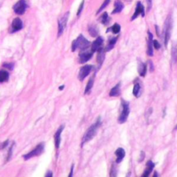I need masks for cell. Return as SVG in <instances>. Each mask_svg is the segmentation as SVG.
<instances>
[{"label":"cell","instance_id":"cell-33","mask_svg":"<svg viewBox=\"0 0 177 177\" xmlns=\"http://www.w3.org/2000/svg\"><path fill=\"white\" fill-rule=\"evenodd\" d=\"M153 46L156 49H159L160 47H161V45H160V43L158 42V41H156V40L153 41Z\"/></svg>","mask_w":177,"mask_h":177},{"label":"cell","instance_id":"cell-25","mask_svg":"<svg viewBox=\"0 0 177 177\" xmlns=\"http://www.w3.org/2000/svg\"><path fill=\"white\" fill-rule=\"evenodd\" d=\"M133 94L136 97H139L141 95V86L138 83H136L133 89Z\"/></svg>","mask_w":177,"mask_h":177},{"label":"cell","instance_id":"cell-8","mask_svg":"<svg viewBox=\"0 0 177 177\" xmlns=\"http://www.w3.org/2000/svg\"><path fill=\"white\" fill-rule=\"evenodd\" d=\"M26 4L24 0H19L13 6V10L15 12V13L18 15H23L26 11Z\"/></svg>","mask_w":177,"mask_h":177},{"label":"cell","instance_id":"cell-26","mask_svg":"<svg viewBox=\"0 0 177 177\" xmlns=\"http://www.w3.org/2000/svg\"><path fill=\"white\" fill-rule=\"evenodd\" d=\"M89 33L92 37H96L98 34V29L95 25H91L89 27Z\"/></svg>","mask_w":177,"mask_h":177},{"label":"cell","instance_id":"cell-13","mask_svg":"<svg viewBox=\"0 0 177 177\" xmlns=\"http://www.w3.org/2000/svg\"><path fill=\"white\" fill-rule=\"evenodd\" d=\"M103 42H104V40H103V38L101 37H98L96 41H94L93 42L92 45H91V51L94 53L96 52H98L100 49H101L103 45Z\"/></svg>","mask_w":177,"mask_h":177},{"label":"cell","instance_id":"cell-19","mask_svg":"<svg viewBox=\"0 0 177 177\" xmlns=\"http://www.w3.org/2000/svg\"><path fill=\"white\" fill-rule=\"evenodd\" d=\"M138 74L141 76H145L147 73V65L143 62H139L138 65Z\"/></svg>","mask_w":177,"mask_h":177},{"label":"cell","instance_id":"cell-20","mask_svg":"<svg viewBox=\"0 0 177 177\" xmlns=\"http://www.w3.org/2000/svg\"><path fill=\"white\" fill-rule=\"evenodd\" d=\"M9 73L6 70H0V83L8 81Z\"/></svg>","mask_w":177,"mask_h":177},{"label":"cell","instance_id":"cell-38","mask_svg":"<svg viewBox=\"0 0 177 177\" xmlns=\"http://www.w3.org/2000/svg\"><path fill=\"white\" fill-rule=\"evenodd\" d=\"M73 168H74V165H73L71 166V172H70V174L69 175V177H71L73 176Z\"/></svg>","mask_w":177,"mask_h":177},{"label":"cell","instance_id":"cell-9","mask_svg":"<svg viewBox=\"0 0 177 177\" xmlns=\"http://www.w3.org/2000/svg\"><path fill=\"white\" fill-rule=\"evenodd\" d=\"M93 52L91 51H89L87 49L82 50L79 54V63H85L89 61L92 58Z\"/></svg>","mask_w":177,"mask_h":177},{"label":"cell","instance_id":"cell-12","mask_svg":"<svg viewBox=\"0 0 177 177\" xmlns=\"http://www.w3.org/2000/svg\"><path fill=\"white\" fill-rule=\"evenodd\" d=\"M141 14L142 15L143 17L145 16V9H144V6H143V5L141 4V2H138V3H137L135 12L134 13H133V15H132V20H133V19H136L137 18H138V16Z\"/></svg>","mask_w":177,"mask_h":177},{"label":"cell","instance_id":"cell-32","mask_svg":"<svg viewBox=\"0 0 177 177\" xmlns=\"http://www.w3.org/2000/svg\"><path fill=\"white\" fill-rule=\"evenodd\" d=\"M13 147H14V143H13V145H12V146L10 147L9 150H8V158H7V160L6 161H8L10 158H11V156H12V153H13Z\"/></svg>","mask_w":177,"mask_h":177},{"label":"cell","instance_id":"cell-17","mask_svg":"<svg viewBox=\"0 0 177 177\" xmlns=\"http://www.w3.org/2000/svg\"><path fill=\"white\" fill-rule=\"evenodd\" d=\"M105 58V50L103 49V47H102L98 51V55H97V58H96L97 62H98L99 65V68L102 65Z\"/></svg>","mask_w":177,"mask_h":177},{"label":"cell","instance_id":"cell-5","mask_svg":"<svg viewBox=\"0 0 177 177\" xmlns=\"http://www.w3.org/2000/svg\"><path fill=\"white\" fill-rule=\"evenodd\" d=\"M121 106H122V111L118 118V122L120 124H123L127 121V119H128V116L129 115L130 113L129 103L125 101V100L122 99Z\"/></svg>","mask_w":177,"mask_h":177},{"label":"cell","instance_id":"cell-30","mask_svg":"<svg viewBox=\"0 0 177 177\" xmlns=\"http://www.w3.org/2000/svg\"><path fill=\"white\" fill-rule=\"evenodd\" d=\"M110 176H117V168L116 165L113 164L112 169H111V172H110Z\"/></svg>","mask_w":177,"mask_h":177},{"label":"cell","instance_id":"cell-24","mask_svg":"<svg viewBox=\"0 0 177 177\" xmlns=\"http://www.w3.org/2000/svg\"><path fill=\"white\" fill-rule=\"evenodd\" d=\"M93 83H94V76H92L91 78H90L89 81L87 83V85H86V88H85V94L86 95L88 94V93L91 91V90L93 88Z\"/></svg>","mask_w":177,"mask_h":177},{"label":"cell","instance_id":"cell-2","mask_svg":"<svg viewBox=\"0 0 177 177\" xmlns=\"http://www.w3.org/2000/svg\"><path fill=\"white\" fill-rule=\"evenodd\" d=\"M90 42L87 39L85 38L83 35L81 34L77 39L74 40L73 41L71 45V49L72 52H75L77 49H81V51L82 50L87 49L90 46Z\"/></svg>","mask_w":177,"mask_h":177},{"label":"cell","instance_id":"cell-21","mask_svg":"<svg viewBox=\"0 0 177 177\" xmlns=\"http://www.w3.org/2000/svg\"><path fill=\"white\" fill-rule=\"evenodd\" d=\"M123 8H124V5L122 4V3L121 2H116L115 4V8L113 11L112 12V14H116V13H121Z\"/></svg>","mask_w":177,"mask_h":177},{"label":"cell","instance_id":"cell-27","mask_svg":"<svg viewBox=\"0 0 177 177\" xmlns=\"http://www.w3.org/2000/svg\"><path fill=\"white\" fill-rule=\"evenodd\" d=\"M101 21L103 25H107L109 22V18L107 12H105L101 17Z\"/></svg>","mask_w":177,"mask_h":177},{"label":"cell","instance_id":"cell-28","mask_svg":"<svg viewBox=\"0 0 177 177\" xmlns=\"http://www.w3.org/2000/svg\"><path fill=\"white\" fill-rule=\"evenodd\" d=\"M109 30H111L112 33H114V34H117V33H118L120 31H121V26H120L118 24H117V23H116L114 25H113L112 27L110 28V29L107 30V32L109 31Z\"/></svg>","mask_w":177,"mask_h":177},{"label":"cell","instance_id":"cell-39","mask_svg":"<svg viewBox=\"0 0 177 177\" xmlns=\"http://www.w3.org/2000/svg\"><path fill=\"white\" fill-rule=\"evenodd\" d=\"M45 176H46V177H50V176L52 177V176H53V173H52V172H51V171L47 172V173L46 174Z\"/></svg>","mask_w":177,"mask_h":177},{"label":"cell","instance_id":"cell-23","mask_svg":"<svg viewBox=\"0 0 177 177\" xmlns=\"http://www.w3.org/2000/svg\"><path fill=\"white\" fill-rule=\"evenodd\" d=\"M172 59L174 63L177 62V42L173 43L172 47Z\"/></svg>","mask_w":177,"mask_h":177},{"label":"cell","instance_id":"cell-34","mask_svg":"<svg viewBox=\"0 0 177 177\" xmlns=\"http://www.w3.org/2000/svg\"><path fill=\"white\" fill-rule=\"evenodd\" d=\"M3 65L6 67V68L9 69H13V66H14V64H13V63H6V64H4Z\"/></svg>","mask_w":177,"mask_h":177},{"label":"cell","instance_id":"cell-37","mask_svg":"<svg viewBox=\"0 0 177 177\" xmlns=\"http://www.w3.org/2000/svg\"><path fill=\"white\" fill-rule=\"evenodd\" d=\"M144 158H145V153L143 152H141V157H140V159H139V162L143 161V160H144Z\"/></svg>","mask_w":177,"mask_h":177},{"label":"cell","instance_id":"cell-31","mask_svg":"<svg viewBox=\"0 0 177 177\" xmlns=\"http://www.w3.org/2000/svg\"><path fill=\"white\" fill-rule=\"evenodd\" d=\"M84 4H85V0H82L81 5H80V6H79V8L78 10V13H77V15H78V16L81 15V13H82L83 7H84Z\"/></svg>","mask_w":177,"mask_h":177},{"label":"cell","instance_id":"cell-35","mask_svg":"<svg viewBox=\"0 0 177 177\" xmlns=\"http://www.w3.org/2000/svg\"><path fill=\"white\" fill-rule=\"evenodd\" d=\"M8 142H9V140H6V141H5V142H4L2 143V144H1L0 145V149H4L6 146L8 145Z\"/></svg>","mask_w":177,"mask_h":177},{"label":"cell","instance_id":"cell-36","mask_svg":"<svg viewBox=\"0 0 177 177\" xmlns=\"http://www.w3.org/2000/svg\"><path fill=\"white\" fill-rule=\"evenodd\" d=\"M147 4H148V11H149L150 8H152V0H147Z\"/></svg>","mask_w":177,"mask_h":177},{"label":"cell","instance_id":"cell-15","mask_svg":"<svg viewBox=\"0 0 177 177\" xmlns=\"http://www.w3.org/2000/svg\"><path fill=\"white\" fill-rule=\"evenodd\" d=\"M155 164L152 161H149L146 163V169L143 172L142 176L143 177H148L149 176L150 174L152 172V170L154 168Z\"/></svg>","mask_w":177,"mask_h":177},{"label":"cell","instance_id":"cell-22","mask_svg":"<svg viewBox=\"0 0 177 177\" xmlns=\"http://www.w3.org/2000/svg\"><path fill=\"white\" fill-rule=\"evenodd\" d=\"M117 39H118V38L114 37V38H111L109 40L108 45L105 49V52H109L110 50H112L113 48V47H114L116 42L117 41Z\"/></svg>","mask_w":177,"mask_h":177},{"label":"cell","instance_id":"cell-18","mask_svg":"<svg viewBox=\"0 0 177 177\" xmlns=\"http://www.w3.org/2000/svg\"><path fill=\"white\" fill-rule=\"evenodd\" d=\"M121 82L117 83V84L112 88L111 91L109 92V96L110 97H118L121 95Z\"/></svg>","mask_w":177,"mask_h":177},{"label":"cell","instance_id":"cell-6","mask_svg":"<svg viewBox=\"0 0 177 177\" xmlns=\"http://www.w3.org/2000/svg\"><path fill=\"white\" fill-rule=\"evenodd\" d=\"M69 17V12H66L65 14H64V15H63L58 20V37L62 36L63 32H64L66 25H67Z\"/></svg>","mask_w":177,"mask_h":177},{"label":"cell","instance_id":"cell-41","mask_svg":"<svg viewBox=\"0 0 177 177\" xmlns=\"http://www.w3.org/2000/svg\"><path fill=\"white\" fill-rule=\"evenodd\" d=\"M65 88V86H60V87H59V89L60 90V91H62V89Z\"/></svg>","mask_w":177,"mask_h":177},{"label":"cell","instance_id":"cell-3","mask_svg":"<svg viewBox=\"0 0 177 177\" xmlns=\"http://www.w3.org/2000/svg\"><path fill=\"white\" fill-rule=\"evenodd\" d=\"M172 30V19L171 15H168L165 20V29H164V43L165 46L167 47L168 43L171 37V33Z\"/></svg>","mask_w":177,"mask_h":177},{"label":"cell","instance_id":"cell-1","mask_svg":"<svg viewBox=\"0 0 177 177\" xmlns=\"http://www.w3.org/2000/svg\"><path fill=\"white\" fill-rule=\"evenodd\" d=\"M101 124L102 122H101V117H99L98 119L96 120V122L90 126V127L87 129V131H86V132L85 133L84 136H83L82 140V146H83V145L90 141V140L94 138L97 131H98V129H99L100 126H101Z\"/></svg>","mask_w":177,"mask_h":177},{"label":"cell","instance_id":"cell-42","mask_svg":"<svg viewBox=\"0 0 177 177\" xmlns=\"http://www.w3.org/2000/svg\"><path fill=\"white\" fill-rule=\"evenodd\" d=\"M154 177L155 176H158V175H157V172H154Z\"/></svg>","mask_w":177,"mask_h":177},{"label":"cell","instance_id":"cell-10","mask_svg":"<svg viewBox=\"0 0 177 177\" xmlns=\"http://www.w3.org/2000/svg\"><path fill=\"white\" fill-rule=\"evenodd\" d=\"M23 28V22L21 19L19 18H16L13 20L11 25V33L17 32Z\"/></svg>","mask_w":177,"mask_h":177},{"label":"cell","instance_id":"cell-7","mask_svg":"<svg viewBox=\"0 0 177 177\" xmlns=\"http://www.w3.org/2000/svg\"><path fill=\"white\" fill-rule=\"evenodd\" d=\"M93 68V65H86L85 66L82 67L80 69L79 71V74H78V79L80 81H83L86 76H87L89 74L90 72H91V70Z\"/></svg>","mask_w":177,"mask_h":177},{"label":"cell","instance_id":"cell-43","mask_svg":"<svg viewBox=\"0 0 177 177\" xmlns=\"http://www.w3.org/2000/svg\"><path fill=\"white\" fill-rule=\"evenodd\" d=\"M175 130H176L177 129V124H176V127H175V129H174Z\"/></svg>","mask_w":177,"mask_h":177},{"label":"cell","instance_id":"cell-11","mask_svg":"<svg viewBox=\"0 0 177 177\" xmlns=\"http://www.w3.org/2000/svg\"><path fill=\"white\" fill-rule=\"evenodd\" d=\"M65 129V125H61L58 129L57 130V131L55 133L54 136V139H55V146L57 149H58L60 145V142H61V133L63 131V130Z\"/></svg>","mask_w":177,"mask_h":177},{"label":"cell","instance_id":"cell-14","mask_svg":"<svg viewBox=\"0 0 177 177\" xmlns=\"http://www.w3.org/2000/svg\"><path fill=\"white\" fill-rule=\"evenodd\" d=\"M148 56H153L154 51H153V35L152 33L148 31Z\"/></svg>","mask_w":177,"mask_h":177},{"label":"cell","instance_id":"cell-16","mask_svg":"<svg viewBox=\"0 0 177 177\" xmlns=\"http://www.w3.org/2000/svg\"><path fill=\"white\" fill-rule=\"evenodd\" d=\"M115 154L116 156V163H120L122 161L123 158H124L125 156V149L121 148V147L118 148L116 149V151L115 152Z\"/></svg>","mask_w":177,"mask_h":177},{"label":"cell","instance_id":"cell-40","mask_svg":"<svg viewBox=\"0 0 177 177\" xmlns=\"http://www.w3.org/2000/svg\"><path fill=\"white\" fill-rule=\"evenodd\" d=\"M149 65H150V72H152L154 71V65H153V63L151 61H149Z\"/></svg>","mask_w":177,"mask_h":177},{"label":"cell","instance_id":"cell-29","mask_svg":"<svg viewBox=\"0 0 177 177\" xmlns=\"http://www.w3.org/2000/svg\"><path fill=\"white\" fill-rule=\"evenodd\" d=\"M110 1H111V0H105L104 2H103V4L101 5V7H100L98 12L96 13V15L97 14H99V13H101L102 11V10H104L107 7V6L109 5V4L110 3Z\"/></svg>","mask_w":177,"mask_h":177},{"label":"cell","instance_id":"cell-4","mask_svg":"<svg viewBox=\"0 0 177 177\" xmlns=\"http://www.w3.org/2000/svg\"><path fill=\"white\" fill-rule=\"evenodd\" d=\"M44 152V143L41 142L39 143V145H37V147L34 149H33L32 151H31L29 153L23 156V158H24L25 161H28V160L31 159V158H33V157L40 156Z\"/></svg>","mask_w":177,"mask_h":177}]
</instances>
